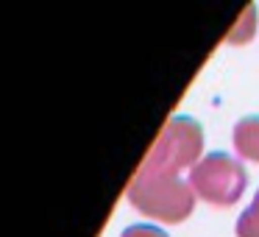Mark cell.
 Returning <instances> with one entry per match:
<instances>
[{"label": "cell", "mask_w": 259, "mask_h": 237, "mask_svg": "<svg viewBox=\"0 0 259 237\" xmlns=\"http://www.w3.org/2000/svg\"><path fill=\"white\" fill-rule=\"evenodd\" d=\"M203 148V131L192 117H170L162 134L156 137L151 153H148L145 170H162V173L179 176L184 168H195Z\"/></svg>", "instance_id": "cell-2"}, {"label": "cell", "mask_w": 259, "mask_h": 237, "mask_svg": "<svg viewBox=\"0 0 259 237\" xmlns=\"http://www.w3.org/2000/svg\"><path fill=\"white\" fill-rule=\"evenodd\" d=\"M237 237H259V190L253 195L251 207L237 220Z\"/></svg>", "instance_id": "cell-6"}, {"label": "cell", "mask_w": 259, "mask_h": 237, "mask_svg": "<svg viewBox=\"0 0 259 237\" xmlns=\"http://www.w3.org/2000/svg\"><path fill=\"white\" fill-rule=\"evenodd\" d=\"M128 201L148 218H156L162 223H181L195 209V190L176 173L142 168L128 187Z\"/></svg>", "instance_id": "cell-1"}, {"label": "cell", "mask_w": 259, "mask_h": 237, "mask_svg": "<svg viewBox=\"0 0 259 237\" xmlns=\"http://www.w3.org/2000/svg\"><path fill=\"white\" fill-rule=\"evenodd\" d=\"M253 25H256V9L253 6H245L240 12V20H237V25L229 31V42L231 45H242V42H248L253 36Z\"/></svg>", "instance_id": "cell-5"}, {"label": "cell", "mask_w": 259, "mask_h": 237, "mask_svg": "<svg viewBox=\"0 0 259 237\" xmlns=\"http://www.w3.org/2000/svg\"><path fill=\"white\" fill-rule=\"evenodd\" d=\"M248 173L229 153H209L190 170V187L201 201L212 207H231L240 201Z\"/></svg>", "instance_id": "cell-3"}, {"label": "cell", "mask_w": 259, "mask_h": 237, "mask_svg": "<svg viewBox=\"0 0 259 237\" xmlns=\"http://www.w3.org/2000/svg\"><path fill=\"white\" fill-rule=\"evenodd\" d=\"M120 237H170L167 231L156 229V226H148V223H134L123 231Z\"/></svg>", "instance_id": "cell-7"}, {"label": "cell", "mask_w": 259, "mask_h": 237, "mask_svg": "<svg viewBox=\"0 0 259 237\" xmlns=\"http://www.w3.org/2000/svg\"><path fill=\"white\" fill-rule=\"evenodd\" d=\"M234 148L242 159L259 162V114L242 117L234 126Z\"/></svg>", "instance_id": "cell-4"}]
</instances>
